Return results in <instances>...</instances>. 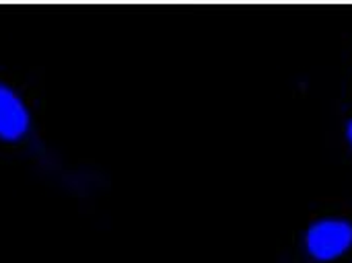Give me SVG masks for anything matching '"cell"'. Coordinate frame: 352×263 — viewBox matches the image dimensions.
<instances>
[{
    "label": "cell",
    "mask_w": 352,
    "mask_h": 263,
    "mask_svg": "<svg viewBox=\"0 0 352 263\" xmlns=\"http://www.w3.org/2000/svg\"><path fill=\"white\" fill-rule=\"evenodd\" d=\"M352 245V225L346 220L328 218L316 222L307 233V247L318 260L342 255Z\"/></svg>",
    "instance_id": "obj_1"
},
{
    "label": "cell",
    "mask_w": 352,
    "mask_h": 263,
    "mask_svg": "<svg viewBox=\"0 0 352 263\" xmlns=\"http://www.w3.org/2000/svg\"><path fill=\"white\" fill-rule=\"evenodd\" d=\"M29 126V113L21 99L6 87L0 84V136L19 138Z\"/></svg>",
    "instance_id": "obj_2"
},
{
    "label": "cell",
    "mask_w": 352,
    "mask_h": 263,
    "mask_svg": "<svg viewBox=\"0 0 352 263\" xmlns=\"http://www.w3.org/2000/svg\"><path fill=\"white\" fill-rule=\"evenodd\" d=\"M349 136H351V140H352V122L349 124Z\"/></svg>",
    "instance_id": "obj_3"
}]
</instances>
